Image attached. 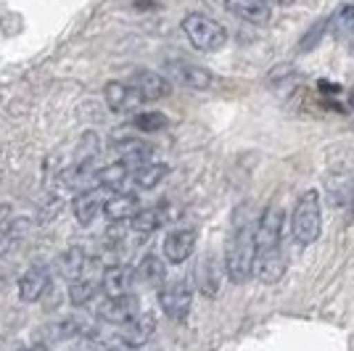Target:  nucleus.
<instances>
[{"label": "nucleus", "instance_id": "aec40b11", "mask_svg": "<svg viewBox=\"0 0 354 351\" xmlns=\"http://www.w3.org/2000/svg\"><path fill=\"white\" fill-rule=\"evenodd\" d=\"M127 180H133V169L127 167V164H109V167H101L98 172H95V182L101 185V188H109V191H117L122 188Z\"/></svg>", "mask_w": 354, "mask_h": 351}, {"label": "nucleus", "instance_id": "412c9836", "mask_svg": "<svg viewBox=\"0 0 354 351\" xmlns=\"http://www.w3.org/2000/svg\"><path fill=\"white\" fill-rule=\"evenodd\" d=\"M167 175H169V167H167V164H162V161H159V164H156V161H148V164L138 167L133 172V182L138 188L151 191V188H156Z\"/></svg>", "mask_w": 354, "mask_h": 351}, {"label": "nucleus", "instance_id": "c756f323", "mask_svg": "<svg viewBox=\"0 0 354 351\" xmlns=\"http://www.w3.org/2000/svg\"><path fill=\"white\" fill-rule=\"evenodd\" d=\"M270 3H278V6H291V3H296V0H270Z\"/></svg>", "mask_w": 354, "mask_h": 351}, {"label": "nucleus", "instance_id": "6e6552de", "mask_svg": "<svg viewBox=\"0 0 354 351\" xmlns=\"http://www.w3.org/2000/svg\"><path fill=\"white\" fill-rule=\"evenodd\" d=\"M196 240L198 235L191 227H180V230H172V233L164 238V259L172 264H183L191 259V254L196 251Z\"/></svg>", "mask_w": 354, "mask_h": 351}, {"label": "nucleus", "instance_id": "ddd939ff", "mask_svg": "<svg viewBox=\"0 0 354 351\" xmlns=\"http://www.w3.org/2000/svg\"><path fill=\"white\" fill-rule=\"evenodd\" d=\"M254 275L262 280V283H267V285L278 283V280L286 275V256H283V251L275 249V251H262V254H257Z\"/></svg>", "mask_w": 354, "mask_h": 351}, {"label": "nucleus", "instance_id": "9b49d317", "mask_svg": "<svg viewBox=\"0 0 354 351\" xmlns=\"http://www.w3.org/2000/svg\"><path fill=\"white\" fill-rule=\"evenodd\" d=\"M135 269L133 267H124V264H114L104 272V280H101V288L109 298H117V296H127L133 291L135 283Z\"/></svg>", "mask_w": 354, "mask_h": 351}, {"label": "nucleus", "instance_id": "2f4dec72", "mask_svg": "<svg viewBox=\"0 0 354 351\" xmlns=\"http://www.w3.org/2000/svg\"><path fill=\"white\" fill-rule=\"evenodd\" d=\"M352 220H354V209H352Z\"/></svg>", "mask_w": 354, "mask_h": 351}, {"label": "nucleus", "instance_id": "5701e85b", "mask_svg": "<svg viewBox=\"0 0 354 351\" xmlns=\"http://www.w3.org/2000/svg\"><path fill=\"white\" fill-rule=\"evenodd\" d=\"M85 264H88V256L82 249H69L59 256V272L64 278L80 280V275L85 272Z\"/></svg>", "mask_w": 354, "mask_h": 351}, {"label": "nucleus", "instance_id": "393cba45", "mask_svg": "<svg viewBox=\"0 0 354 351\" xmlns=\"http://www.w3.org/2000/svg\"><path fill=\"white\" fill-rule=\"evenodd\" d=\"M98 283H93V280H72V285H69V301H72L74 307H85L88 301H93V296L98 293Z\"/></svg>", "mask_w": 354, "mask_h": 351}, {"label": "nucleus", "instance_id": "f3484780", "mask_svg": "<svg viewBox=\"0 0 354 351\" xmlns=\"http://www.w3.org/2000/svg\"><path fill=\"white\" fill-rule=\"evenodd\" d=\"M117 151H119V161L127 164L133 172L138 169V167L148 164V161H151V153H153V148L148 146V143H143V140H133V137L119 140Z\"/></svg>", "mask_w": 354, "mask_h": 351}, {"label": "nucleus", "instance_id": "9d476101", "mask_svg": "<svg viewBox=\"0 0 354 351\" xmlns=\"http://www.w3.org/2000/svg\"><path fill=\"white\" fill-rule=\"evenodd\" d=\"M130 85L140 93V98H143V101H162V98L169 95V90H172L169 79H167L164 74L146 72V69H143V72H135Z\"/></svg>", "mask_w": 354, "mask_h": 351}, {"label": "nucleus", "instance_id": "2eb2a0df", "mask_svg": "<svg viewBox=\"0 0 354 351\" xmlns=\"http://www.w3.org/2000/svg\"><path fill=\"white\" fill-rule=\"evenodd\" d=\"M104 95L111 111H127V108H133L138 103H143L140 93H138L133 85H127V82H109L104 90Z\"/></svg>", "mask_w": 354, "mask_h": 351}, {"label": "nucleus", "instance_id": "f03ea898", "mask_svg": "<svg viewBox=\"0 0 354 351\" xmlns=\"http://www.w3.org/2000/svg\"><path fill=\"white\" fill-rule=\"evenodd\" d=\"M323 230V211H320V193L304 191L299 196L291 214V235L299 246H310L320 238Z\"/></svg>", "mask_w": 354, "mask_h": 351}, {"label": "nucleus", "instance_id": "a211bd4d", "mask_svg": "<svg viewBox=\"0 0 354 351\" xmlns=\"http://www.w3.org/2000/svg\"><path fill=\"white\" fill-rule=\"evenodd\" d=\"M153 328H156V322H153V314H148V312H140V317L138 320H133L130 325H124L122 328V333H119V338L124 341V343H130V346H143L148 338H151V333H153Z\"/></svg>", "mask_w": 354, "mask_h": 351}, {"label": "nucleus", "instance_id": "b1692460", "mask_svg": "<svg viewBox=\"0 0 354 351\" xmlns=\"http://www.w3.org/2000/svg\"><path fill=\"white\" fill-rule=\"evenodd\" d=\"M164 222H167V214L162 211V206H153V209H140L138 214H135L133 220V230L135 233H153V230H159Z\"/></svg>", "mask_w": 354, "mask_h": 351}, {"label": "nucleus", "instance_id": "f8f14e48", "mask_svg": "<svg viewBox=\"0 0 354 351\" xmlns=\"http://www.w3.org/2000/svg\"><path fill=\"white\" fill-rule=\"evenodd\" d=\"M225 8L249 24H267L272 16L270 0H225Z\"/></svg>", "mask_w": 354, "mask_h": 351}, {"label": "nucleus", "instance_id": "bb28decb", "mask_svg": "<svg viewBox=\"0 0 354 351\" xmlns=\"http://www.w3.org/2000/svg\"><path fill=\"white\" fill-rule=\"evenodd\" d=\"M325 35H328V16L317 19L310 30L304 32V37H301V43H299V53H310V50H315Z\"/></svg>", "mask_w": 354, "mask_h": 351}, {"label": "nucleus", "instance_id": "20e7f679", "mask_svg": "<svg viewBox=\"0 0 354 351\" xmlns=\"http://www.w3.org/2000/svg\"><path fill=\"white\" fill-rule=\"evenodd\" d=\"M283 227H286V214H283V209L281 206H267L265 211H262V217H259V222H257V230H254L257 254L281 249Z\"/></svg>", "mask_w": 354, "mask_h": 351}, {"label": "nucleus", "instance_id": "1a4fd4ad", "mask_svg": "<svg viewBox=\"0 0 354 351\" xmlns=\"http://www.w3.org/2000/svg\"><path fill=\"white\" fill-rule=\"evenodd\" d=\"M50 288V269L43 267V264H35L30 267L21 278H19V296L21 301H37L43 298Z\"/></svg>", "mask_w": 354, "mask_h": 351}, {"label": "nucleus", "instance_id": "cd10ccee", "mask_svg": "<svg viewBox=\"0 0 354 351\" xmlns=\"http://www.w3.org/2000/svg\"><path fill=\"white\" fill-rule=\"evenodd\" d=\"M104 351H140L138 346H130V343H124L122 338H117V341H111V343H106Z\"/></svg>", "mask_w": 354, "mask_h": 351}, {"label": "nucleus", "instance_id": "dca6fc26", "mask_svg": "<svg viewBox=\"0 0 354 351\" xmlns=\"http://www.w3.org/2000/svg\"><path fill=\"white\" fill-rule=\"evenodd\" d=\"M101 211H104V201L95 191H82L72 201V214L80 225H93Z\"/></svg>", "mask_w": 354, "mask_h": 351}, {"label": "nucleus", "instance_id": "4468645a", "mask_svg": "<svg viewBox=\"0 0 354 351\" xmlns=\"http://www.w3.org/2000/svg\"><path fill=\"white\" fill-rule=\"evenodd\" d=\"M140 211V204L135 198V193H114L109 201L104 204V214L109 217V222H124L135 220V214Z\"/></svg>", "mask_w": 354, "mask_h": 351}, {"label": "nucleus", "instance_id": "0eeeda50", "mask_svg": "<svg viewBox=\"0 0 354 351\" xmlns=\"http://www.w3.org/2000/svg\"><path fill=\"white\" fill-rule=\"evenodd\" d=\"M167 72L172 74L180 85L193 90H209L214 88V82H217V77L209 72V69L196 66V64H185V61H169L167 64Z\"/></svg>", "mask_w": 354, "mask_h": 351}, {"label": "nucleus", "instance_id": "423d86ee", "mask_svg": "<svg viewBox=\"0 0 354 351\" xmlns=\"http://www.w3.org/2000/svg\"><path fill=\"white\" fill-rule=\"evenodd\" d=\"M98 317L109 325H130L133 320L140 317V301L135 293H127V296H117V298H106L104 304L98 307Z\"/></svg>", "mask_w": 354, "mask_h": 351}, {"label": "nucleus", "instance_id": "7ed1b4c3", "mask_svg": "<svg viewBox=\"0 0 354 351\" xmlns=\"http://www.w3.org/2000/svg\"><path fill=\"white\" fill-rule=\"evenodd\" d=\"M183 32L191 40V45L196 50L204 53H217L227 43V32L222 24H217L214 19H209L204 14H188L183 19Z\"/></svg>", "mask_w": 354, "mask_h": 351}, {"label": "nucleus", "instance_id": "f257e3e1", "mask_svg": "<svg viewBox=\"0 0 354 351\" xmlns=\"http://www.w3.org/2000/svg\"><path fill=\"white\" fill-rule=\"evenodd\" d=\"M257 267V238L251 227H238L225 251V275L230 283L243 285Z\"/></svg>", "mask_w": 354, "mask_h": 351}, {"label": "nucleus", "instance_id": "a878e982", "mask_svg": "<svg viewBox=\"0 0 354 351\" xmlns=\"http://www.w3.org/2000/svg\"><path fill=\"white\" fill-rule=\"evenodd\" d=\"M133 124H135V130H140V132H162V130H167L169 119L164 117L162 111H140V114L133 117Z\"/></svg>", "mask_w": 354, "mask_h": 351}, {"label": "nucleus", "instance_id": "39448f33", "mask_svg": "<svg viewBox=\"0 0 354 351\" xmlns=\"http://www.w3.org/2000/svg\"><path fill=\"white\" fill-rule=\"evenodd\" d=\"M193 304V291L188 283L175 280V283H167L159 291V307L169 320H185Z\"/></svg>", "mask_w": 354, "mask_h": 351}, {"label": "nucleus", "instance_id": "4be33fe9", "mask_svg": "<svg viewBox=\"0 0 354 351\" xmlns=\"http://www.w3.org/2000/svg\"><path fill=\"white\" fill-rule=\"evenodd\" d=\"M135 275L143 280L146 285H162L164 278H167V267H164V262L156 256V254H146L143 262L138 264Z\"/></svg>", "mask_w": 354, "mask_h": 351}, {"label": "nucleus", "instance_id": "6ab92c4d", "mask_svg": "<svg viewBox=\"0 0 354 351\" xmlns=\"http://www.w3.org/2000/svg\"><path fill=\"white\" fill-rule=\"evenodd\" d=\"M328 32L336 40H352L354 37V3H344L328 16Z\"/></svg>", "mask_w": 354, "mask_h": 351}, {"label": "nucleus", "instance_id": "7c9ffc66", "mask_svg": "<svg viewBox=\"0 0 354 351\" xmlns=\"http://www.w3.org/2000/svg\"><path fill=\"white\" fill-rule=\"evenodd\" d=\"M349 43H352V48H354V37H352V40H349Z\"/></svg>", "mask_w": 354, "mask_h": 351}, {"label": "nucleus", "instance_id": "c85d7f7f", "mask_svg": "<svg viewBox=\"0 0 354 351\" xmlns=\"http://www.w3.org/2000/svg\"><path fill=\"white\" fill-rule=\"evenodd\" d=\"M21 351H50L48 346H27V349H21Z\"/></svg>", "mask_w": 354, "mask_h": 351}]
</instances>
